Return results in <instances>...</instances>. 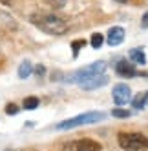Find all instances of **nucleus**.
Wrapping results in <instances>:
<instances>
[{
  "label": "nucleus",
  "mask_w": 148,
  "mask_h": 151,
  "mask_svg": "<svg viewBox=\"0 0 148 151\" xmlns=\"http://www.w3.org/2000/svg\"><path fill=\"white\" fill-rule=\"evenodd\" d=\"M31 22L40 31H44L48 35H53V37L64 35L68 31V24L53 13H35V15H31Z\"/></svg>",
  "instance_id": "1"
},
{
  "label": "nucleus",
  "mask_w": 148,
  "mask_h": 151,
  "mask_svg": "<svg viewBox=\"0 0 148 151\" xmlns=\"http://www.w3.org/2000/svg\"><path fill=\"white\" fill-rule=\"evenodd\" d=\"M106 118V113L102 111H90V113H82L79 116H73V118H68V120H62L55 126V129H73V127H81V126H88V124H97V122H102Z\"/></svg>",
  "instance_id": "2"
},
{
  "label": "nucleus",
  "mask_w": 148,
  "mask_h": 151,
  "mask_svg": "<svg viewBox=\"0 0 148 151\" xmlns=\"http://www.w3.org/2000/svg\"><path fill=\"white\" fill-rule=\"evenodd\" d=\"M104 69H106V62H102V60H99V62H93V64H90V66H86V68H81V69H77L75 73H73V75H70L68 82L84 84V82H88L90 78L102 75V73H104Z\"/></svg>",
  "instance_id": "3"
},
{
  "label": "nucleus",
  "mask_w": 148,
  "mask_h": 151,
  "mask_svg": "<svg viewBox=\"0 0 148 151\" xmlns=\"http://www.w3.org/2000/svg\"><path fill=\"white\" fill-rule=\"evenodd\" d=\"M119 146L126 151H143L148 149V137L143 133H121Z\"/></svg>",
  "instance_id": "4"
},
{
  "label": "nucleus",
  "mask_w": 148,
  "mask_h": 151,
  "mask_svg": "<svg viewBox=\"0 0 148 151\" xmlns=\"http://www.w3.org/2000/svg\"><path fill=\"white\" fill-rule=\"evenodd\" d=\"M64 151H102V146L97 140L81 138V140H71V142L64 144Z\"/></svg>",
  "instance_id": "5"
},
{
  "label": "nucleus",
  "mask_w": 148,
  "mask_h": 151,
  "mask_svg": "<svg viewBox=\"0 0 148 151\" xmlns=\"http://www.w3.org/2000/svg\"><path fill=\"white\" fill-rule=\"evenodd\" d=\"M112 96H113V102L117 104V106H126L128 102H132V91H130V88L126 84L113 86Z\"/></svg>",
  "instance_id": "6"
},
{
  "label": "nucleus",
  "mask_w": 148,
  "mask_h": 151,
  "mask_svg": "<svg viewBox=\"0 0 148 151\" xmlns=\"http://www.w3.org/2000/svg\"><path fill=\"white\" fill-rule=\"evenodd\" d=\"M115 71H117L121 77H126V78H132L137 75V69L133 68V64L126 62V60H119L117 66H115Z\"/></svg>",
  "instance_id": "7"
},
{
  "label": "nucleus",
  "mask_w": 148,
  "mask_h": 151,
  "mask_svg": "<svg viewBox=\"0 0 148 151\" xmlns=\"http://www.w3.org/2000/svg\"><path fill=\"white\" fill-rule=\"evenodd\" d=\"M123 40H124V29L119 27V26L110 27V31H108V44L113 47V46H119Z\"/></svg>",
  "instance_id": "8"
},
{
  "label": "nucleus",
  "mask_w": 148,
  "mask_h": 151,
  "mask_svg": "<svg viewBox=\"0 0 148 151\" xmlns=\"http://www.w3.org/2000/svg\"><path fill=\"white\" fill-rule=\"evenodd\" d=\"M106 84H108V77L102 73L99 77H93V78H90L88 82H84L81 86H82V89H97V88H102V86H106Z\"/></svg>",
  "instance_id": "9"
},
{
  "label": "nucleus",
  "mask_w": 148,
  "mask_h": 151,
  "mask_svg": "<svg viewBox=\"0 0 148 151\" xmlns=\"http://www.w3.org/2000/svg\"><path fill=\"white\" fill-rule=\"evenodd\" d=\"M128 55H130V60L135 62V64H141V66L146 64V55H144V51L141 47H132Z\"/></svg>",
  "instance_id": "10"
},
{
  "label": "nucleus",
  "mask_w": 148,
  "mask_h": 151,
  "mask_svg": "<svg viewBox=\"0 0 148 151\" xmlns=\"http://www.w3.org/2000/svg\"><path fill=\"white\" fill-rule=\"evenodd\" d=\"M146 102H148V91H141V93H137L133 99H132V106L135 107V109H141V107H144Z\"/></svg>",
  "instance_id": "11"
},
{
  "label": "nucleus",
  "mask_w": 148,
  "mask_h": 151,
  "mask_svg": "<svg viewBox=\"0 0 148 151\" xmlns=\"http://www.w3.org/2000/svg\"><path fill=\"white\" fill-rule=\"evenodd\" d=\"M31 73H33V64H31L29 60H24L18 66V78H28Z\"/></svg>",
  "instance_id": "12"
},
{
  "label": "nucleus",
  "mask_w": 148,
  "mask_h": 151,
  "mask_svg": "<svg viewBox=\"0 0 148 151\" xmlns=\"http://www.w3.org/2000/svg\"><path fill=\"white\" fill-rule=\"evenodd\" d=\"M38 99L37 96H28V99H24V102H22V107L24 109H28V111H31V109H37L38 107Z\"/></svg>",
  "instance_id": "13"
},
{
  "label": "nucleus",
  "mask_w": 148,
  "mask_h": 151,
  "mask_svg": "<svg viewBox=\"0 0 148 151\" xmlns=\"http://www.w3.org/2000/svg\"><path fill=\"white\" fill-rule=\"evenodd\" d=\"M102 42H104V37H102L101 33H93L91 38H90V44H91L93 49H99V47L102 46Z\"/></svg>",
  "instance_id": "14"
},
{
  "label": "nucleus",
  "mask_w": 148,
  "mask_h": 151,
  "mask_svg": "<svg viewBox=\"0 0 148 151\" xmlns=\"http://www.w3.org/2000/svg\"><path fill=\"white\" fill-rule=\"evenodd\" d=\"M86 46V40H73L71 42V49H73V57H77L79 55V51Z\"/></svg>",
  "instance_id": "15"
},
{
  "label": "nucleus",
  "mask_w": 148,
  "mask_h": 151,
  "mask_svg": "<svg viewBox=\"0 0 148 151\" xmlns=\"http://www.w3.org/2000/svg\"><path fill=\"white\" fill-rule=\"evenodd\" d=\"M112 116H115V118H128L130 116V111H126V109H113L112 111Z\"/></svg>",
  "instance_id": "16"
},
{
  "label": "nucleus",
  "mask_w": 148,
  "mask_h": 151,
  "mask_svg": "<svg viewBox=\"0 0 148 151\" xmlns=\"http://www.w3.org/2000/svg\"><path fill=\"white\" fill-rule=\"evenodd\" d=\"M6 113L7 115H17L18 113V106L17 104H7L6 106Z\"/></svg>",
  "instance_id": "17"
},
{
  "label": "nucleus",
  "mask_w": 148,
  "mask_h": 151,
  "mask_svg": "<svg viewBox=\"0 0 148 151\" xmlns=\"http://www.w3.org/2000/svg\"><path fill=\"white\" fill-rule=\"evenodd\" d=\"M49 2H51V4H53L55 7H62V6H64V4L68 2V0H49Z\"/></svg>",
  "instance_id": "18"
},
{
  "label": "nucleus",
  "mask_w": 148,
  "mask_h": 151,
  "mask_svg": "<svg viewBox=\"0 0 148 151\" xmlns=\"http://www.w3.org/2000/svg\"><path fill=\"white\" fill-rule=\"evenodd\" d=\"M141 27H148V13H144L143 20H141Z\"/></svg>",
  "instance_id": "19"
},
{
  "label": "nucleus",
  "mask_w": 148,
  "mask_h": 151,
  "mask_svg": "<svg viewBox=\"0 0 148 151\" xmlns=\"http://www.w3.org/2000/svg\"><path fill=\"white\" fill-rule=\"evenodd\" d=\"M37 75H44V68H42V66H37Z\"/></svg>",
  "instance_id": "20"
},
{
  "label": "nucleus",
  "mask_w": 148,
  "mask_h": 151,
  "mask_svg": "<svg viewBox=\"0 0 148 151\" xmlns=\"http://www.w3.org/2000/svg\"><path fill=\"white\" fill-rule=\"evenodd\" d=\"M0 2H2L4 6H9V4H11V0H0Z\"/></svg>",
  "instance_id": "21"
},
{
  "label": "nucleus",
  "mask_w": 148,
  "mask_h": 151,
  "mask_svg": "<svg viewBox=\"0 0 148 151\" xmlns=\"http://www.w3.org/2000/svg\"><path fill=\"white\" fill-rule=\"evenodd\" d=\"M117 2H126V0H117Z\"/></svg>",
  "instance_id": "22"
}]
</instances>
